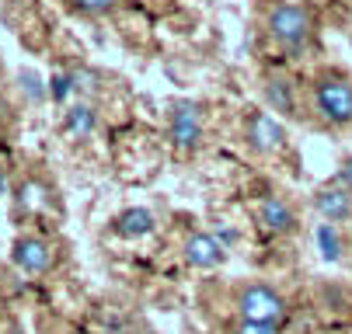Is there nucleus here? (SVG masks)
Wrapping results in <instances>:
<instances>
[{
  "label": "nucleus",
  "mask_w": 352,
  "mask_h": 334,
  "mask_svg": "<svg viewBox=\"0 0 352 334\" xmlns=\"http://www.w3.org/2000/svg\"><path fill=\"white\" fill-rule=\"evenodd\" d=\"M314 108L331 126L352 122V84L345 77H321L314 84Z\"/></svg>",
  "instance_id": "obj_1"
},
{
  "label": "nucleus",
  "mask_w": 352,
  "mask_h": 334,
  "mask_svg": "<svg viewBox=\"0 0 352 334\" xmlns=\"http://www.w3.org/2000/svg\"><path fill=\"white\" fill-rule=\"evenodd\" d=\"M237 313L241 320H258V324H279L286 317V303L276 289L262 282H251L237 293Z\"/></svg>",
  "instance_id": "obj_2"
},
{
  "label": "nucleus",
  "mask_w": 352,
  "mask_h": 334,
  "mask_svg": "<svg viewBox=\"0 0 352 334\" xmlns=\"http://www.w3.org/2000/svg\"><path fill=\"white\" fill-rule=\"evenodd\" d=\"M269 35L276 42H283L286 49H300L311 35V14L307 8H296V4H279L269 11Z\"/></svg>",
  "instance_id": "obj_3"
},
{
  "label": "nucleus",
  "mask_w": 352,
  "mask_h": 334,
  "mask_svg": "<svg viewBox=\"0 0 352 334\" xmlns=\"http://www.w3.org/2000/svg\"><path fill=\"white\" fill-rule=\"evenodd\" d=\"M11 258L21 272H45L49 265H53V248H49L45 241H38V237H25V241L14 244Z\"/></svg>",
  "instance_id": "obj_4"
},
{
  "label": "nucleus",
  "mask_w": 352,
  "mask_h": 334,
  "mask_svg": "<svg viewBox=\"0 0 352 334\" xmlns=\"http://www.w3.org/2000/svg\"><path fill=\"white\" fill-rule=\"evenodd\" d=\"M283 126L272 119V115H265V112H255L251 115V122H248V143L255 147L258 154H269V150H276L279 143H283Z\"/></svg>",
  "instance_id": "obj_5"
},
{
  "label": "nucleus",
  "mask_w": 352,
  "mask_h": 334,
  "mask_svg": "<svg viewBox=\"0 0 352 334\" xmlns=\"http://www.w3.org/2000/svg\"><path fill=\"white\" fill-rule=\"evenodd\" d=\"M185 261L195 268H213L223 261V244L210 233H192L185 241Z\"/></svg>",
  "instance_id": "obj_6"
},
{
  "label": "nucleus",
  "mask_w": 352,
  "mask_h": 334,
  "mask_svg": "<svg viewBox=\"0 0 352 334\" xmlns=\"http://www.w3.org/2000/svg\"><path fill=\"white\" fill-rule=\"evenodd\" d=\"M314 206H318V213H321L324 219H331V223L349 219V216H352V192H349V188H321L318 199H314Z\"/></svg>",
  "instance_id": "obj_7"
},
{
  "label": "nucleus",
  "mask_w": 352,
  "mask_h": 334,
  "mask_svg": "<svg viewBox=\"0 0 352 334\" xmlns=\"http://www.w3.org/2000/svg\"><path fill=\"white\" fill-rule=\"evenodd\" d=\"M171 139L178 147H195L199 139V108L195 105H178L175 115H171Z\"/></svg>",
  "instance_id": "obj_8"
},
{
  "label": "nucleus",
  "mask_w": 352,
  "mask_h": 334,
  "mask_svg": "<svg viewBox=\"0 0 352 334\" xmlns=\"http://www.w3.org/2000/svg\"><path fill=\"white\" fill-rule=\"evenodd\" d=\"M49 184L45 181H38V178H28V181H21L18 184V195H14V202H18V213H38V209H45L49 206Z\"/></svg>",
  "instance_id": "obj_9"
},
{
  "label": "nucleus",
  "mask_w": 352,
  "mask_h": 334,
  "mask_svg": "<svg viewBox=\"0 0 352 334\" xmlns=\"http://www.w3.org/2000/svg\"><path fill=\"white\" fill-rule=\"evenodd\" d=\"M258 223L265 226V230H272V233H286V230H293V213H289V206L283 202V199H262V206H258Z\"/></svg>",
  "instance_id": "obj_10"
},
{
  "label": "nucleus",
  "mask_w": 352,
  "mask_h": 334,
  "mask_svg": "<svg viewBox=\"0 0 352 334\" xmlns=\"http://www.w3.org/2000/svg\"><path fill=\"white\" fill-rule=\"evenodd\" d=\"M116 230H119L122 237H143V233L154 230V216H150L146 209H129V213L119 216Z\"/></svg>",
  "instance_id": "obj_11"
},
{
  "label": "nucleus",
  "mask_w": 352,
  "mask_h": 334,
  "mask_svg": "<svg viewBox=\"0 0 352 334\" xmlns=\"http://www.w3.org/2000/svg\"><path fill=\"white\" fill-rule=\"evenodd\" d=\"M91 129H94V112H91L87 105H77V108L67 112V132H70L74 139H84Z\"/></svg>",
  "instance_id": "obj_12"
},
{
  "label": "nucleus",
  "mask_w": 352,
  "mask_h": 334,
  "mask_svg": "<svg viewBox=\"0 0 352 334\" xmlns=\"http://www.w3.org/2000/svg\"><path fill=\"white\" fill-rule=\"evenodd\" d=\"M265 98H269V105H276V112H293V98H289V84L286 80H269Z\"/></svg>",
  "instance_id": "obj_13"
},
{
  "label": "nucleus",
  "mask_w": 352,
  "mask_h": 334,
  "mask_svg": "<svg viewBox=\"0 0 352 334\" xmlns=\"http://www.w3.org/2000/svg\"><path fill=\"white\" fill-rule=\"evenodd\" d=\"M318 248H321V254L328 258V261H338V233L331 230V223H321L318 226Z\"/></svg>",
  "instance_id": "obj_14"
},
{
  "label": "nucleus",
  "mask_w": 352,
  "mask_h": 334,
  "mask_svg": "<svg viewBox=\"0 0 352 334\" xmlns=\"http://www.w3.org/2000/svg\"><path fill=\"white\" fill-rule=\"evenodd\" d=\"M234 334H279L276 324H258V320H237Z\"/></svg>",
  "instance_id": "obj_15"
},
{
  "label": "nucleus",
  "mask_w": 352,
  "mask_h": 334,
  "mask_svg": "<svg viewBox=\"0 0 352 334\" xmlns=\"http://www.w3.org/2000/svg\"><path fill=\"white\" fill-rule=\"evenodd\" d=\"M116 0H74V8L87 11V14H98V11H109Z\"/></svg>",
  "instance_id": "obj_16"
},
{
  "label": "nucleus",
  "mask_w": 352,
  "mask_h": 334,
  "mask_svg": "<svg viewBox=\"0 0 352 334\" xmlns=\"http://www.w3.org/2000/svg\"><path fill=\"white\" fill-rule=\"evenodd\" d=\"M67 94H70V77H53V98L63 102Z\"/></svg>",
  "instance_id": "obj_17"
},
{
  "label": "nucleus",
  "mask_w": 352,
  "mask_h": 334,
  "mask_svg": "<svg viewBox=\"0 0 352 334\" xmlns=\"http://www.w3.org/2000/svg\"><path fill=\"white\" fill-rule=\"evenodd\" d=\"M21 84H28V94H32L35 102L42 98V91H38V80H35V73H25V77H21Z\"/></svg>",
  "instance_id": "obj_18"
},
{
  "label": "nucleus",
  "mask_w": 352,
  "mask_h": 334,
  "mask_svg": "<svg viewBox=\"0 0 352 334\" xmlns=\"http://www.w3.org/2000/svg\"><path fill=\"white\" fill-rule=\"evenodd\" d=\"M342 184L352 192V157H349V160H345V167H342Z\"/></svg>",
  "instance_id": "obj_19"
},
{
  "label": "nucleus",
  "mask_w": 352,
  "mask_h": 334,
  "mask_svg": "<svg viewBox=\"0 0 352 334\" xmlns=\"http://www.w3.org/2000/svg\"><path fill=\"white\" fill-rule=\"evenodd\" d=\"M4 188H8V174H4V167H0V195H4Z\"/></svg>",
  "instance_id": "obj_20"
}]
</instances>
